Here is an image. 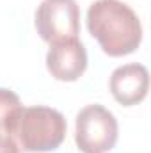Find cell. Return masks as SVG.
Listing matches in <instances>:
<instances>
[{
  "instance_id": "obj_2",
  "label": "cell",
  "mask_w": 151,
  "mask_h": 153,
  "mask_svg": "<svg viewBox=\"0 0 151 153\" xmlns=\"http://www.w3.org/2000/svg\"><path fill=\"white\" fill-rule=\"evenodd\" d=\"M66 119L50 107H29L20 116L14 135L23 152L44 153L57 150L66 137Z\"/></svg>"
},
{
  "instance_id": "obj_8",
  "label": "cell",
  "mask_w": 151,
  "mask_h": 153,
  "mask_svg": "<svg viewBox=\"0 0 151 153\" xmlns=\"http://www.w3.org/2000/svg\"><path fill=\"white\" fill-rule=\"evenodd\" d=\"M0 153H20L16 141L7 134H0Z\"/></svg>"
},
{
  "instance_id": "obj_4",
  "label": "cell",
  "mask_w": 151,
  "mask_h": 153,
  "mask_svg": "<svg viewBox=\"0 0 151 153\" xmlns=\"http://www.w3.org/2000/svg\"><path fill=\"white\" fill-rule=\"evenodd\" d=\"M36 30L46 43L76 39L80 9L75 0H43L36 11Z\"/></svg>"
},
{
  "instance_id": "obj_3",
  "label": "cell",
  "mask_w": 151,
  "mask_h": 153,
  "mask_svg": "<svg viewBox=\"0 0 151 153\" xmlns=\"http://www.w3.org/2000/svg\"><path fill=\"white\" fill-rule=\"evenodd\" d=\"M117 141V121L103 105H87L76 116L75 143L82 153H107Z\"/></svg>"
},
{
  "instance_id": "obj_7",
  "label": "cell",
  "mask_w": 151,
  "mask_h": 153,
  "mask_svg": "<svg viewBox=\"0 0 151 153\" xmlns=\"http://www.w3.org/2000/svg\"><path fill=\"white\" fill-rule=\"evenodd\" d=\"M21 112L23 107L18 94L0 87V130L5 132L7 135H14Z\"/></svg>"
},
{
  "instance_id": "obj_6",
  "label": "cell",
  "mask_w": 151,
  "mask_h": 153,
  "mask_svg": "<svg viewBox=\"0 0 151 153\" xmlns=\"http://www.w3.org/2000/svg\"><path fill=\"white\" fill-rule=\"evenodd\" d=\"M109 85L115 102L124 107H132L146 98L150 89V73L142 64H124L112 71Z\"/></svg>"
},
{
  "instance_id": "obj_1",
  "label": "cell",
  "mask_w": 151,
  "mask_h": 153,
  "mask_svg": "<svg viewBox=\"0 0 151 153\" xmlns=\"http://www.w3.org/2000/svg\"><path fill=\"white\" fill-rule=\"evenodd\" d=\"M87 29L110 57L135 52L142 41L139 16L121 0H96L87 11Z\"/></svg>"
},
{
  "instance_id": "obj_5",
  "label": "cell",
  "mask_w": 151,
  "mask_h": 153,
  "mask_svg": "<svg viewBox=\"0 0 151 153\" xmlns=\"http://www.w3.org/2000/svg\"><path fill=\"white\" fill-rule=\"evenodd\" d=\"M46 68L61 82H75L87 68V52L76 39L52 43L46 53Z\"/></svg>"
}]
</instances>
